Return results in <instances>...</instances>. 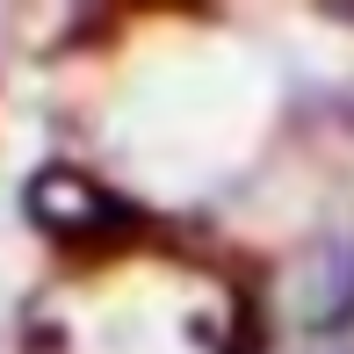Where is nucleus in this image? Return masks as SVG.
I'll list each match as a JSON object with an SVG mask.
<instances>
[{"mask_svg": "<svg viewBox=\"0 0 354 354\" xmlns=\"http://www.w3.org/2000/svg\"><path fill=\"white\" fill-rule=\"evenodd\" d=\"M297 304H304V318H311V326H333V318H347V311H354V253H347V246L318 253V261L304 268Z\"/></svg>", "mask_w": 354, "mask_h": 354, "instance_id": "nucleus-1", "label": "nucleus"}]
</instances>
